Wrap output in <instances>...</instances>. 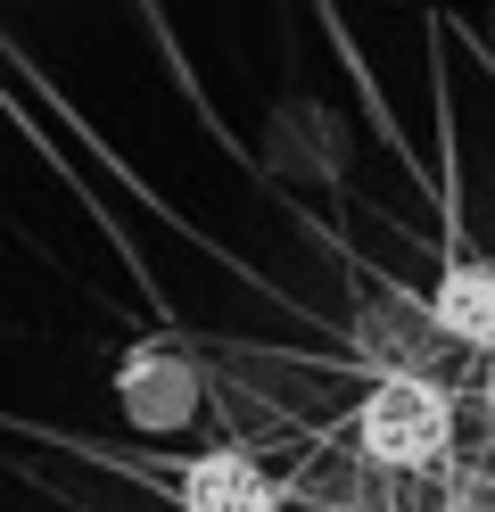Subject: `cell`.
<instances>
[{"mask_svg":"<svg viewBox=\"0 0 495 512\" xmlns=\"http://www.w3.org/2000/svg\"><path fill=\"white\" fill-rule=\"evenodd\" d=\"M429 331L495 356V265H446L429 290Z\"/></svg>","mask_w":495,"mask_h":512,"instance_id":"277c9868","label":"cell"},{"mask_svg":"<svg viewBox=\"0 0 495 512\" xmlns=\"http://www.w3.org/2000/svg\"><path fill=\"white\" fill-rule=\"evenodd\" d=\"M182 512H281V488L248 446H215L182 471Z\"/></svg>","mask_w":495,"mask_h":512,"instance_id":"7a4b0ae2","label":"cell"},{"mask_svg":"<svg viewBox=\"0 0 495 512\" xmlns=\"http://www.w3.org/2000/svg\"><path fill=\"white\" fill-rule=\"evenodd\" d=\"M355 446L380 471H429L454 446V397L429 372H380L355 413Z\"/></svg>","mask_w":495,"mask_h":512,"instance_id":"6da1fadb","label":"cell"},{"mask_svg":"<svg viewBox=\"0 0 495 512\" xmlns=\"http://www.w3.org/2000/svg\"><path fill=\"white\" fill-rule=\"evenodd\" d=\"M116 389H124V413H132L141 430H182L190 413H198V372H190L182 356H157V347L124 356Z\"/></svg>","mask_w":495,"mask_h":512,"instance_id":"3957f363","label":"cell"},{"mask_svg":"<svg viewBox=\"0 0 495 512\" xmlns=\"http://www.w3.org/2000/svg\"><path fill=\"white\" fill-rule=\"evenodd\" d=\"M487 413H495V356H487Z\"/></svg>","mask_w":495,"mask_h":512,"instance_id":"5b68a950","label":"cell"}]
</instances>
